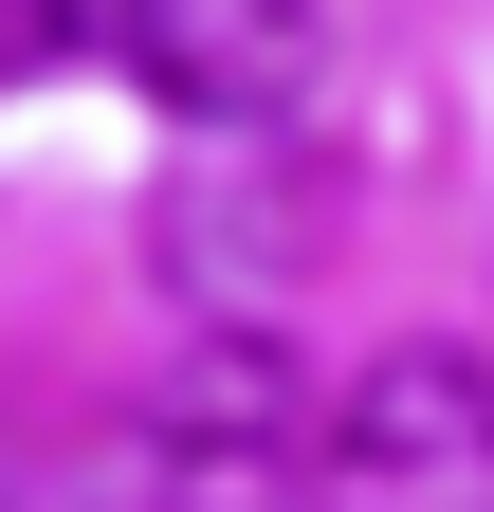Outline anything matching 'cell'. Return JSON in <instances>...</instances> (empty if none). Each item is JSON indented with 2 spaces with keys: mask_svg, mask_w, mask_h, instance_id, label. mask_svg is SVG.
<instances>
[{
  "mask_svg": "<svg viewBox=\"0 0 494 512\" xmlns=\"http://www.w3.org/2000/svg\"><path fill=\"white\" fill-rule=\"evenodd\" d=\"M110 55L220 147H293L330 92V0H92Z\"/></svg>",
  "mask_w": 494,
  "mask_h": 512,
  "instance_id": "3",
  "label": "cell"
},
{
  "mask_svg": "<svg viewBox=\"0 0 494 512\" xmlns=\"http://www.w3.org/2000/svg\"><path fill=\"white\" fill-rule=\"evenodd\" d=\"M312 512H494V366L476 348H385L312 403Z\"/></svg>",
  "mask_w": 494,
  "mask_h": 512,
  "instance_id": "2",
  "label": "cell"
},
{
  "mask_svg": "<svg viewBox=\"0 0 494 512\" xmlns=\"http://www.w3.org/2000/svg\"><path fill=\"white\" fill-rule=\"evenodd\" d=\"M74 37H92V0H0V92H19V74H55Z\"/></svg>",
  "mask_w": 494,
  "mask_h": 512,
  "instance_id": "5",
  "label": "cell"
},
{
  "mask_svg": "<svg viewBox=\"0 0 494 512\" xmlns=\"http://www.w3.org/2000/svg\"><path fill=\"white\" fill-rule=\"evenodd\" d=\"M312 256H330V183L293 165V147H220V165L165 183V293H202L220 330H238V311H275Z\"/></svg>",
  "mask_w": 494,
  "mask_h": 512,
  "instance_id": "4",
  "label": "cell"
},
{
  "mask_svg": "<svg viewBox=\"0 0 494 512\" xmlns=\"http://www.w3.org/2000/svg\"><path fill=\"white\" fill-rule=\"evenodd\" d=\"M129 494L147 512H312V384L275 330H202L165 366V403L129 421Z\"/></svg>",
  "mask_w": 494,
  "mask_h": 512,
  "instance_id": "1",
  "label": "cell"
}]
</instances>
